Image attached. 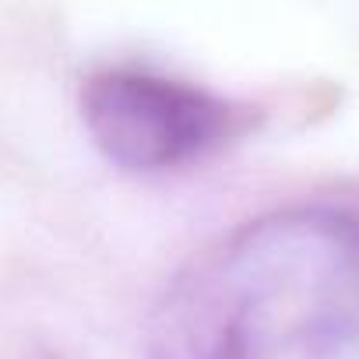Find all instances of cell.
<instances>
[{
	"label": "cell",
	"instance_id": "obj_2",
	"mask_svg": "<svg viewBox=\"0 0 359 359\" xmlns=\"http://www.w3.org/2000/svg\"><path fill=\"white\" fill-rule=\"evenodd\" d=\"M81 109L99 151L134 172L187 165L215 148L229 127V109L219 99L148 71L92 78Z\"/></svg>",
	"mask_w": 359,
	"mask_h": 359
},
{
	"label": "cell",
	"instance_id": "obj_1",
	"mask_svg": "<svg viewBox=\"0 0 359 359\" xmlns=\"http://www.w3.org/2000/svg\"><path fill=\"white\" fill-rule=\"evenodd\" d=\"M359 341V226L303 208L240 229L162 313L165 359H341Z\"/></svg>",
	"mask_w": 359,
	"mask_h": 359
}]
</instances>
